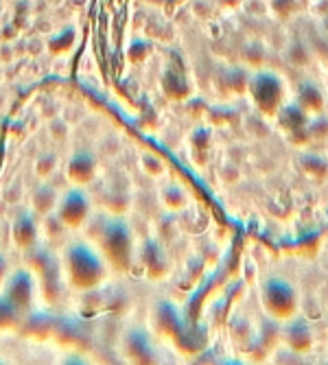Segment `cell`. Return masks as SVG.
<instances>
[{"mask_svg":"<svg viewBox=\"0 0 328 365\" xmlns=\"http://www.w3.org/2000/svg\"><path fill=\"white\" fill-rule=\"evenodd\" d=\"M278 125L285 134L293 140V143H304L309 138V125H311V118L298 103H289V106H282L278 110Z\"/></svg>","mask_w":328,"mask_h":365,"instance_id":"cell-3","label":"cell"},{"mask_svg":"<svg viewBox=\"0 0 328 365\" xmlns=\"http://www.w3.org/2000/svg\"><path fill=\"white\" fill-rule=\"evenodd\" d=\"M295 103H298L309 116H322V112L326 108V98H324V92L319 90V86H315L313 81H304L298 88Z\"/></svg>","mask_w":328,"mask_h":365,"instance_id":"cell-5","label":"cell"},{"mask_svg":"<svg viewBox=\"0 0 328 365\" xmlns=\"http://www.w3.org/2000/svg\"><path fill=\"white\" fill-rule=\"evenodd\" d=\"M260 304L265 313L276 322H289L298 315L300 295L289 280L280 276H272L260 287Z\"/></svg>","mask_w":328,"mask_h":365,"instance_id":"cell-1","label":"cell"},{"mask_svg":"<svg viewBox=\"0 0 328 365\" xmlns=\"http://www.w3.org/2000/svg\"><path fill=\"white\" fill-rule=\"evenodd\" d=\"M285 341L295 354H304L313 348V330L304 319H289L285 328Z\"/></svg>","mask_w":328,"mask_h":365,"instance_id":"cell-4","label":"cell"},{"mask_svg":"<svg viewBox=\"0 0 328 365\" xmlns=\"http://www.w3.org/2000/svg\"><path fill=\"white\" fill-rule=\"evenodd\" d=\"M247 92L252 96V103L256 106L258 112L265 116H276L278 110L285 106V83L276 73L270 71H260L250 77Z\"/></svg>","mask_w":328,"mask_h":365,"instance_id":"cell-2","label":"cell"},{"mask_svg":"<svg viewBox=\"0 0 328 365\" xmlns=\"http://www.w3.org/2000/svg\"><path fill=\"white\" fill-rule=\"evenodd\" d=\"M324 31H326V33H328V14H326V16H324Z\"/></svg>","mask_w":328,"mask_h":365,"instance_id":"cell-6","label":"cell"}]
</instances>
